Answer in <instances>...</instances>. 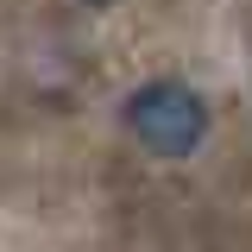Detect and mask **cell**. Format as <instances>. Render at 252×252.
Listing matches in <instances>:
<instances>
[{
  "mask_svg": "<svg viewBox=\"0 0 252 252\" xmlns=\"http://www.w3.org/2000/svg\"><path fill=\"white\" fill-rule=\"evenodd\" d=\"M126 132L152 158H189L208 139V101L189 82H177V76H152L126 101Z\"/></svg>",
  "mask_w": 252,
  "mask_h": 252,
  "instance_id": "cell-1",
  "label": "cell"
},
{
  "mask_svg": "<svg viewBox=\"0 0 252 252\" xmlns=\"http://www.w3.org/2000/svg\"><path fill=\"white\" fill-rule=\"evenodd\" d=\"M89 6H107V0H89Z\"/></svg>",
  "mask_w": 252,
  "mask_h": 252,
  "instance_id": "cell-2",
  "label": "cell"
}]
</instances>
